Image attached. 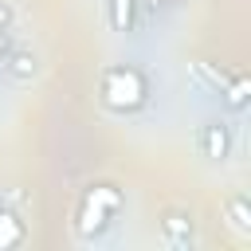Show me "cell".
<instances>
[{
  "instance_id": "6da1fadb",
  "label": "cell",
  "mask_w": 251,
  "mask_h": 251,
  "mask_svg": "<svg viewBox=\"0 0 251 251\" xmlns=\"http://www.w3.org/2000/svg\"><path fill=\"white\" fill-rule=\"evenodd\" d=\"M118 208H122V192H118V188H110V184H94V188L86 192L82 208H78V220H75V227L82 231L86 224H94L90 239H98V235H102V231L114 224Z\"/></svg>"
},
{
  "instance_id": "7a4b0ae2",
  "label": "cell",
  "mask_w": 251,
  "mask_h": 251,
  "mask_svg": "<svg viewBox=\"0 0 251 251\" xmlns=\"http://www.w3.org/2000/svg\"><path fill=\"white\" fill-rule=\"evenodd\" d=\"M196 145H200V153H204L208 161H227V157H231V126H227L224 118L204 122Z\"/></svg>"
},
{
  "instance_id": "3957f363",
  "label": "cell",
  "mask_w": 251,
  "mask_h": 251,
  "mask_svg": "<svg viewBox=\"0 0 251 251\" xmlns=\"http://www.w3.org/2000/svg\"><path fill=\"white\" fill-rule=\"evenodd\" d=\"M161 231H165V243L169 247H192V216L188 212H165L161 216Z\"/></svg>"
},
{
  "instance_id": "277c9868",
  "label": "cell",
  "mask_w": 251,
  "mask_h": 251,
  "mask_svg": "<svg viewBox=\"0 0 251 251\" xmlns=\"http://www.w3.org/2000/svg\"><path fill=\"white\" fill-rule=\"evenodd\" d=\"M4 71H8L12 82H31L35 71H39V59H35V51H8L4 55Z\"/></svg>"
},
{
  "instance_id": "5b68a950",
  "label": "cell",
  "mask_w": 251,
  "mask_h": 251,
  "mask_svg": "<svg viewBox=\"0 0 251 251\" xmlns=\"http://www.w3.org/2000/svg\"><path fill=\"white\" fill-rule=\"evenodd\" d=\"M224 216L231 220V227H235V231H243V235L251 231V200H247L243 192H235V196H227V200H224Z\"/></svg>"
},
{
  "instance_id": "8992f818",
  "label": "cell",
  "mask_w": 251,
  "mask_h": 251,
  "mask_svg": "<svg viewBox=\"0 0 251 251\" xmlns=\"http://www.w3.org/2000/svg\"><path fill=\"white\" fill-rule=\"evenodd\" d=\"M110 8V27L114 31H133V20H137V0H106Z\"/></svg>"
},
{
  "instance_id": "52a82bcc",
  "label": "cell",
  "mask_w": 251,
  "mask_h": 251,
  "mask_svg": "<svg viewBox=\"0 0 251 251\" xmlns=\"http://www.w3.org/2000/svg\"><path fill=\"white\" fill-rule=\"evenodd\" d=\"M24 220L16 216V212H8V208H0V251H8V247H20L24 243Z\"/></svg>"
},
{
  "instance_id": "ba28073f",
  "label": "cell",
  "mask_w": 251,
  "mask_h": 251,
  "mask_svg": "<svg viewBox=\"0 0 251 251\" xmlns=\"http://www.w3.org/2000/svg\"><path fill=\"white\" fill-rule=\"evenodd\" d=\"M247 90H251V82H247L243 75H235V78L220 90V94H224V106H227V110H243V106H247Z\"/></svg>"
},
{
  "instance_id": "9c48e42d",
  "label": "cell",
  "mask_w": 251,
  "mask_h": 251,
  "mask_svg": "<svg viewBox=\"0 0 251 251\" xmlns=\"http://www.w3.org/2000/svg\"><path fill=\"white\" fill-rule=\"evenodd\" d=\"M8 24H12V8H8V4H0V27H8Z\"/></svg>"
},
{
  "instance_id": "30bf717a",
  "label": "cell",
  "mask_w": 251,
  "mask_h": 251,
  "mask_svg": "<svg viewBox=\"0 0 251 251\" xmlns=\"http://www.w3.org/2000/svg\"><path fill=\"white\" fill-rule=\"evenodd\" d=\"M8 55V27H0V59Z\"/></svg>"
},
{
  "instance_id": "8fae6325",
  "label": "cell",
  "mask_w": 251,
  "mask_h": 251,
  "mask_svg": "<svg viewBox=\"0 0 251 251\" xmlns=\"http://www.w3.org/2000/svg\"><path fill=\"white\" fill-rule=\"evenodd\" d=\"M149 4H153V8H157V4H180V0H149Z\"/></svg>"
},
{
  "instance_id": "7c38bea8",
  "label": "cell",
  "mask_w": 251,
  "mask_h": 251,
  "mask_svg": "<svg viewBox=\"0 0 251 251\" xmlns=\"http://www.w3.org/2000/svg\"><path fill=\"white\" fill-rule=\"evenodd\" d=\"M4 200H8V192H4V188H0V208H4Z\"/></svg>"
}]
</instances>
